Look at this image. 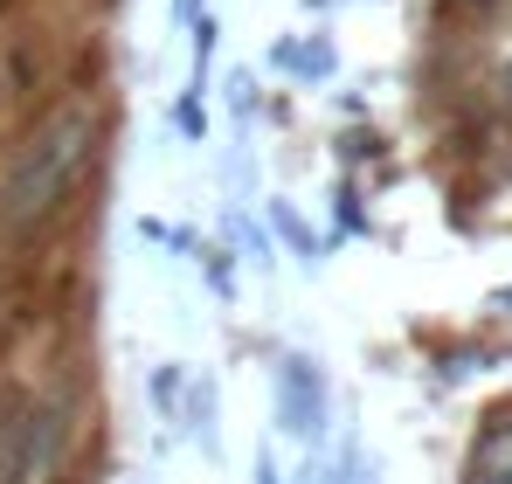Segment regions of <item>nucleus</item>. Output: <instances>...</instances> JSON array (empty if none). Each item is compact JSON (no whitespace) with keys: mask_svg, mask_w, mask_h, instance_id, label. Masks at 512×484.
<instances>
[{"mask_svg":"<svg viewBox=\"0 0 512 484\" xmlns=\"http://www.w3.org/2000/svg\"><path fill=\"white\" fill-rule=\"evenodd\" d=\"M90 153H97V118H90L84 104L49 111V118L21 139V153L7 160V173H0V229H7V236L42 229V222L77 194Z\"/></svg>","mask_w":512,"mask_h":484,"instance_id":"1","label":"nucleus"},{"mask_svg":"<svg viewBox=\"0 0 512 484\" xmlns=\"http://www.w3.org/2000/svg\"><path fill=\"white\" fill-rule=\"evenodd\" d=\"M49 422L56 408H42L21 381H0V484H35L49 464Z\"/></svg>","mask_w":512,"mask_h":484,"instance_id":"2","label":"nucleus"},{"mask_svg":"<svg viewBox=\"0 0 512 484\" xmlns=\"http://www.w3.org/2000/svg\"><path fill=\"white\" fill-rule=\"evenodd\" d=\"M471 484H512V415H492L471 443Z\"/></svg>","mask_w":512,"mask_h":484,"instance_id":"3","label":"nucleus"},{"mask_svg":"<svg viewBox=\"0 0 512 484\" xmlns=\"http://www.w3.org/2000/svg\"><path fill=\"white\" fill-rule=\"evenodd\" d=\"M284 381H291V408H284V415H291V429H298V436H312V429H319V381L305 374V360H284Z\"/></svg>","mask_w":512,"mask_h":484,"instance_id":"4","label":"nucleus"},{"mask_svg":"<svg viewBox=\"0 0 512 484\" xmlns=\"http://www.w3.org/2000/svg\"><path fill=\"white\" fill-rule=\"evenodd\" d=\"M173 395H180V374H160V381H153V402L167 408V402H173Z\"/></svg>","mask_w":512,"mask_h":484,"instance_id":"5","label":"nucleus"},{"mask_svg":"<svg viewBox=\"0 0 512 484\" xmlns=\"http://www.w3.org/2000/svg\"><path fill=\"white\" fill-rule=\"evenodd\" d=\"M506 104H512V63H506Z\"/></svg>","mask_w":512,"mask_h":484,"instance_id":"6","label":"nucleus"}]
</instances>
